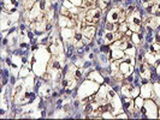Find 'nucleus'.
I'll use <instances>...</instances> for the list:
<instances>
[{
    "label": "nucleus",
    "mask_w": 160,
    "mask_h": 120,
    "mask_svg": "<svg viewBox=\"0 0 160 120\" xmlns=\"http://www.w3.org/2000/svg\"><path fill=\"white\" fill-rule=\"evenodd\" d=\"M52 58L48 47H40L35 53L30 52V63H32V71L40 77L45 72H47L48 63Z\"/></svg>",
    "instance_id": "1"
},
{
    "label": "nucleus",
    "mask_w": 160,
    "mask_h": 120,
    "mask_svg": "<svg viewBox=\"0 0 160 120\" xmlns=\"http://www.w3.org/2000/svg\"><path fill=\"white\" fill-rule=\"evenodd\" d=\"M99 88H100V84L98 82L86 78L82 80L81 84H78V87H77V98L82 100L83 97L94 95L99 90Z\"/></svg>",
    "instance_id": "2"
},
{
    "label": "nucleus",
    "mask_w": 160,
    "mask_h": 120,
    "mask_svg": "<svg viewBox=\"0 0 160 120\" xmlns=\"http://www.w3.org/2000/svg\"><path fill=\"white\" fill-rule=\"evenodd\" d=\"M101 17H102V11L98 6L90 7L86 10V18L83 21L82 25H99L101 23Z\"/></svg>",
    "instance_id": "3"
},
{
    "label": "nucleus",
    "mask_w": 160,
    "mask_h": 120,
    "mask_svg": "<svg viewBox=\"0 0 160 120\" xmlns=\"http://www.w3.org/2000/svg\"><path fill=\"white\" fill-rule=\"evenodd\" d=\"M158 109L159 106L155 103L153 98H147L144 100L143 107L141 108L142 118H148V119H158Z\"/></svg>",
    "instance_id": "4"
},
{
    "label": "nucleus",
    "mask_w": 160,
    "mask_h": 120,
    "mask_svg": "<svg viewBox=\"0 0 160 120\" xmlns=\"http://www.w3.org/2000/svg\"><path fill=\"white\" fill-rule=\"evenodd\" d=\"M95 101L99 103L105 104L110 102V97H108V84L107 83H102L100 84V88L96 91L95 94Z\"/></svg>",
    "instance_id": "5"
},
{
    "label": "nucleus",
    "mask_w": 160,
    "mask_h": 120,
    "mask_svg": "<svg viewBox=\"0 0 160 120\" xmlns=\"http://www.w3.org/2000/svg\"><path fill=\"white\" fill-rule=\"evenodd\" d=\"M108 111L112 112L114 114V117L119 113L124 112V108H123V101H122V97L118 94L113 97L112 100L108 102Z\"/></svg>",
    "instance_id": "6"
},
{
    "label": "nucleus",
    "mask_w": 160,
    "mask_h": 120,
    "mask_svg": "<svg viewBox=\"0 0 160 120\" xmlns=\"http://www.w3.org/2000/svg\"><path fill=\"white\" fill-rule=\"evenodd\" d=\"M120 7L122 6H116L112 5L111 8L107 11L106 13V22H110V23H118L119 22V17H120Z\"/></svg>",
    "instance_id": "7"
},
{
    "label": "nucleus",
    "mask_w": 160,
    "mask_h": 120,
    "mask_svg": "<svg viewBox=\"0 0 160 120\" xmlns=\"http://www.w3.org/2000/svg\"><path fill=\"white\" fill-rule=\"evenodd\" d=\"M154 69H155V67L151 66V65L148 64V63H146V61L141 63V64L137 65L136 67H135V70H137V71H138V73H140V76H141V77L147 78V79H149V80H151L152 70H154Z\"/></svg>",
    "instance_id": "8"
},
{
    "label": "nucleus",
    "mask_w": 160,
    "mask_h": 120,
    "mask_svg": "<svg viewBox=\"0 0 160 120\" xmlns=\"http://www.w3.org/2000/svg\"><path fill=\"white\" fill-rule=\"evenodd\" d=\"M49 83H52V82H49ZM49 83H42V85L40 87L39 89V91H38V95L42 97L45 101H49L51 98H52V93H53V88H52V85L49 84Z\"/></svg>",
    "instance_id": "9"
},
{
    "label": "nucleus",
    "mask_w": 160,
    "mask_h": 120,
    "mask_svg": "<svg viewBox=\"0 0 160 120\" xmlns=\"http://www.w3.org/2000/svg\"><path fill=\"white\" fill-rule=\"evenodd\" d=\"M140 96L143 97L144 100H147V98H154L157 96L155 93H154V90H153L152 82H148V83H146V84L140 87Z\"/></svg>",
    "instance_id": "10"
},
{
    "label": "nucleus",
    "mask_w": 160,
    "mask_h": 120,
    "mask_svg": "<svg viewBox=\"0 0 160 120\" xmlns=\"http://www.w3.org/2000/svg\"><path fill=\"white\" fill-rule=\"evenodd\" d=\"M123 108L129 114V119L132 118V113L135 112V101L132 97H122Z\"/></svg>",
    "instance_id": "11"
},
{
    "label": "nucleus",
    "mask_w": 160,
    "mask_h": 120,
    "mask_svg": "<svg viewBox=\"0 0 160 120\" xmlns=\"http://www.w3.org/2000/svg\"><path fill=\"white\" fill-rule=\"evenodd\" d=\"M127 23L136 24V25H142V16H141L138 8H136L134 12H131V13L127 15Z\"/></svg>",
    "instance_id": "12"
},
{
    "label": "nucleus",
    "mask_w": 160,
    "mask_h": 120,
    "mask_svg": "<svg viewBox=\"0 0 160 120\" xmlns=\"http://www.w3.org/2000/svg\"><path fill=\"white\" fill-rule=\"evenodd\" d=\"M75 29H71V28H62L59 29V34H60V39L64 41V43L69 42V41L73 40V36H75Z\"/></svg>",
    "instance_id": "13"
},
{
    "label": "nucleus",
    "mask_w": 160,
    "mask_h": 120,
    "mask_svg": "<svg viewBox=\"0 0 160 120\" xmlns=\"http://www.w3.org/2000/svg\"><path fill=\"white\" fill-rule=\"evenodd\" d=\"M98 32L96 25H82V34L84 37L88 39H94Z\"/></svg>",
    "instance_id": "14"
},
{
    "label": "nucleus",
    "mask_w": 160,
    "mask_h": 120,
    "mask_svg": "<svg viewBox=\"0 0 160 120\" xmlns=\"http://www.w3.org/2000/svg\"><path fill=\"white\" fill-rule=\"evenodd\" d=\"M119 72L124 76V77L130 76V74H132V73L135 72V66H132L131 64H129V63H127V61L122 60L120 66H119Z\"/></svg>",
    "instance_id": "15"
},
{
    "label": "nucleus",
    "mask_w": 160,
    "mask_h": 120,
    "mask_svg": "<svg viewBox=\"0 0 160 120\" xmlns=\"http://www.w3.org/2000/svg\"><path fill=\"white\" fill-rule=\"evenodd\" d=\"M86 78L92 79V80H95V82H98L99 84L105 83V77L100 73V71H99V70H96V69H92V70L88 72V74H87V77H86Z\"/></svg>",
    "instance_id": "16"
},
{
    "label": "nucleus",
    "mask_w": 160,
    "mask_h": 120,
    "mask_svg": "<svg viewBox=\"0 0 160 120\" xmlns=\"http://www.w3.org/2000/svg\"><path fill=\"white\" fill-rule=\"evenodd\" d=\"M107 56L110 58V60L112 61V60H118V59H123L124 56H125V53H124V50H122V49H118V48H113L112 50L107 54Z\"/></svg>",
    "instance_id": "17"
},
{
    "label": "nucleus",
    "mask_w": 160,
    "mask_h": 120,
    "mask_svg": "<svg viewBox=\"0 0 160 120\" xmlns=\"http://www.w3.org/2000/svg\"><path fill=\"white\" fill-rule=\"evenodd\" d=\"M35 77H38V76H36V74L32 71V72H30V74H29L28 77L23 78L27 89H29V90H34V87H35Z\"/></svg>",
    "instance_id": "18"
},
{
    "label": "nucleus",
    "mask_w": 160,
    "mask_h": 120,
    "mask_svg": "<svg viewBox=\"0 0 160 120\" xmlns=\"http://www.w3.org/2000/svg\"><path fill=\"white\" fill-rule=\"evenodd\" d=\"M134 83H128V84H123L120 85V91L119 94L122 95V97H130V93H131V89L134 88Z\"/></svg>",
    "instance_id": "19"
},
{
    "label": "nucleus",
    "mask_w": 160,
    "mask_h": 120,
    "mask_svg": "<svg viewBox=\"0 0 160 120\" xmlns=\"http://www.w3.org/2000/svg\"><path fill=\"white\" fill-rule=\"evenodd\" d=\"M96 6L100 8L102 12H105L106 10H110L112 6V0H98Z\"/></svg>",
    "instance_id": "20"
},
{
    "label": "nucleus",
    "mask_w": 160,
    "mask_h": 120,
    "mask_svg": "<svg viewBox=\"0 0 160 120\" xmlns=\"http://www.w3.org/2000/svg\"><path fill=\"white\" fill-rule=\"evenodd\" d=\"M70 22V18L66 16H63V15H59L58 17V19H57V25H58V28L59 29H62V28H66L68 26V24Z\"/></svg>",
    "instance_id": "21"
},
{
    "label": "nucleus",
    "mask_w": 160,
    "mask_h": 120,
    "mask_svg": "<svg viewBox=\"0 0 160 120\" xmlns=\"http://www.w3.org/2000/svg\"><path fill=\"white\" fill-rule=\"evenodd\" d=\"M8 106H10V102H8V98L6 97L5 98V96H1V118H5V114L8 113Z\"/></svg>",
    "instance_id": "22"
},
{
    "label": "nucleus",
    "mask_w": 160,
    "mask_h": 120,
    "mask_svg": "<svg viewBox=\"0 0 160 120\" xmlns=\"http://www.w3.org/2000/svg\"><path fill=\"white\" fill-rule=\"evenodd\" d=\"M104 29L106 31L117 32L118 31V23H110V22H106V21H105Z\"/></svg>",
    "instance_id": "23"
},
{
    "label": "nucleus",
    "mask_w": 160,
    "mask_h": 120,
    "mask_svg": "<svg viewBox=\"0 0 160 120\" xmlns=\"http://www.w3.org/2000/svg\"><path fill=\"white\" fill-rule=\"evenodd\" d=\"M29 32V26L25 23H21L19 24V28H18V36L19 37H24L27 36Z\"/></svg>",
    "instance_id": "24"
},
{
    "label": "nucleus",
    "mask_w": 160,
    "mask_h": 120,
    "mask_svg": "<svg viewBox=\"0 0 160 120\" xmlns=\"http://www.w3.org/2000/svg\"><path fill=\"white\" fill-rule=\"evenodd\" d=\"M30 72H32V69H29L27 65H23V66L21 67V70H19L18 78H25V77H28V76L30 74Z\"/></svg>",
    "instance_id": "25"
},
{
    "label": "nucleus",
    "mask_w": 160,
    "mask_h": 120,
    "mask_svg": "<svg viewBox=\"0 0 160 120\" xmlns=\"http://www.w3.org/2000/svg\"><path fill=\"white\" fill-rule=\"evenodd\" d=\"M146 50L151 52V53H153V54H159L160 53V43H158V42L151 43V45H148V48H147Z\"/></svg>",
    "instance_id": "26"
},
{
    "label": "nucleus",
    "mask_w": 160,
    "mask_h": 120,
    "mask_svg": "<svg viewBox=\"0 0 160 120\" xmlns=\"http://www.w3.org/2000/svg\"><path fill=\"white\" fill-rule=\"evenodd\" d=\"M38 0H22V8L23 10H32Z\"/></svg>",
    "instance_id": "27"
},
{
    "label": "nucleus",
    "mask_w": 160,
    "mask_h": 120,
    "mask_svg": "<svg viewBox=\"0 0 160 120\" xmlns=\"http://www.w3.org/2000/svg\"><path fill=\"white\" fill-rule=\"evenodd\" d=\"M122 60L123 59H118V60H112L111 61V64H110V67H111V71L113 72H118L119 71V66H120V63H122Z\"/></svg>",
    "instance_id": "28"
},
{
    "label": "nucleus",
    "mask_w": 160,
    "mask_h": 120,
    "mask_svg": "<svg viewBox=\"0 0 160 120\" xmlns=\"http://www.w3.org/2000/svg\"><path fill=\"white\" fill-rule=\"evenodd\" d=\"M134 101H135V109H140V111H141V108L143 107V104H144V98L138 95L137 97L134 98Z\"/></svg>",
    "instance_id": "29"
},
{
    "label": "nucleus",
    "mask_w": 160,
    "mask_h": 120,
    "mask_svg": "<svg viewBox=\"0 0 160 120\" xmlns=\"http://www.w3.org/2000/svg\"><path fill=\"white\" fill-rule=\"evenodd\" d=\"M124 53H125V55L132 56V58H136V55H137V47L132 46V47H130V48H127V49L124 50Z\"/></svg>",
    "instance_id": "30"
},
{
    "label": "nucleus",
    "mask_w": 160,
    "mask_h": 120,
    "mask_svg": "<svg viewBox=\"0 0 160 120\" xmlns=\"http://www.w3.org/2000/svg\"><path fill=\"white\" fill-rule=\"evenodd\" d=\"M111 50H112V48H111V45H106V43H102L101 46H99V52H100V53L108 54Z\"/></svg>",
    "instance_id": "31"
},
{
    "label": "nucleus",
    "mask_w": 160,
    "mask_h": 120,
    "mask_svg": "<svg viewBox=\"0 0 160 120\" xmlns=\"http://www.w3.org/2000/svg\"><path fill=\"white\" fill-rule=\"evenodd\" d=\"M129 30V24L127 22H123V23L118 24V31L122 34H125Z\"/></svg>",
    "instance_id": "32"
},
{
    "label": "nucleus",
    "mask_w": 160,
    "mask_h": 120,
    "mask_svg": "<svg viewBox=\"0 0 160 120\" xmlns=\"http://www.w3.org/2000/svg\"><path fill=\"white\" fill-rule=\"evenodd\" d=\"M140 87L141 85H134V88L131 89V93H130V97L135 98V97L140 95Z\"/></svg>",
    "instance_id": "33"
},
{
    "label": "nucleus",
    "mask_w": 160,
    "mask_h": 120,
    "mask_svg": "<svg viewBox=\"0 0 160 120\" xmlns=\"http://www.w3.org/2000/svg\"><path fill=\"white\" fill-rule=\"evenodd\" d=\"M153 90H154L155 95L160 97V80H157L153 83Z\"/></svg>",
    "instance_id": "34"
},
{
    "label": "nucleus",
    "mask_w": 160,
    "mask_h": 120,
    "mask_svg": "<svg viewBox=\"0 0 160 120\" xmlns=\"http://www.w3.org/2000/svg\"><path fill=\"white\" fill-rule=\"evenodd\" d=\"M101 118H102V119H116V118H114V114H113L112 112H110V111H105V112H102Z\"/></svg>",
    "instance_id": "35"
},
{
    "label": "nucleus",
    "mask_w": 160,
    "mask_h": 120,
    "mask_svg": "<svg viewBox=\"0 0 160 120\" xmlns=\"http://www.w3.org/2000/svg\"><path fill=\"white\" fill-rule=\"evenodd\" d=\"M144 42H146V43H148V45H151V43H154V42H155V41H154V35L146 34V36H144Z\"/></svg>",
    "instance_id": "36"
},
{
    "label": "nucleus",
    "mask_w": 160,
    "mask_h": 120,
    "mask_svg": "<svg viewBox=\"0 0 160 120\" xmlns=\"http://www.w3.org/2000/svg\"><path fill=\"white\" fill-rule=\"evenodd\" d=\"M62 5H63L64 7L68 8V10H70V8H72V7H73V6H75V5L72 4L71 1H69V0H64V1L62 2Z\"/></svg>",
    "instance_id": "37"
},
{
    "label": "nucleus",
    "mask_w": 160,
    "mask_h": 120,
    "mask_svg": "<svg viewBox=\"0 0 160 120\" xmlns=\"http://www.w3.org/2000/svg\"><path fill=\"white\" fill-rule=\"evenodd\" d=\"M114 118H116V119H129V114L125 112H122V113H119V114H117Z\"/></svg>",
    "instance_id": "38"
},
{
    "label": "nucleus",
    "mask_w": 160,
    "mask_h": 120,
    "mask_svg": "<svg viewBox=\"0 0 160 120\" xmlns=\"http://www.w3.org/2000/svg\"><path fill=\"white\" fill-rule=\"evenodd\" d=\"M136 6L132 4V5H129V6H127L125 7V12H127V15H129V13H131V12H134L135 10H136Z\"/></svg>",
    "instance_id": "39"
},
{
    "label": "nucleus",
    "mask_w": 160,
    "mask_h": 120,
    "mask_svg": "<svg viewBox=\"0 0 160 120\" xmlns=\"http://www.w3.org/2000/svg\"><path fill=\"white\" fill-rule=\"evenodd\" d=\"M95 54H94V52H90V53H89L88 54V56H87V59H88V60H90V61H94V60H95Z\"/></svg>",
    "instance_id": "40"
},
{
    "label": "nucleus",
    "mask_w": 160,
    "mask_h": 120,
    "mask_svg": "<svg viewBox=\"0 0 160 120\" xmlns=\"http://www.w3.org/2000/svg\"><path fill=\"white\" fill-rule=\"evenodd\" d=\"M153 100L155 101V103L158 104V106H160V97H159V96H155V97H154Z\"/></svg>",
    "instance_id": "41"
},
{
    "label": "nucleus",
    "mask_w": 160,
    "mask_h": 120,
    "mask_svg": "<svg viewBox=\"0 0 160 120\" xmlns=\"http://www.w3.org/2000/svg\"><path fill=\"white\" fill-rule=\"evenodd\" d=\"M155 71H157V73H158V76L160 77V64L158 65L157 67H155Z\"/></svg>",
    "instance_id": "42"
},
{
    "label": "nucleus",
    "mask_w": 160,
    "mask_h": 120,
    "mask_svg": "<svg viewBox=\"0 0 160 120\" xmlns=\"http://www.w3.org/2000/svg\"><path fill=\"white\" fill-rule=\"evenodd\" d=\"M155 7L158 11H160V1H155Z\"/></svg>",
    "instance_id": "43"
},
{
    "label": "nucleus",
    "mask_w": 160,
    "mask_h": 120,
    "mask_svg": "<svg viewBox=\"0 0 160 120\" xmlns=\"http://www.w3.org/2000/svg\"><path fill=\"white\" fill-rule=\"evenodd\" d=\"M158 119H160V106H159V109H158Z\"/></svg>",
    "instance_id": "44"
},
{
    "label": "nucleus",
    "mask_w": 160,
    "mask_h": 120,
    "mask_svg": "<svg viewBox=\"0 0 160 120\" xmlns=\"http://www.w3.org/2000/svg\"><path fill=\"white\" fill-rule=\"evenodd\" d=\"M51 1H52V2H53V1H58V0H51Z\"/></svg>",
    "instance_id": "45"
},
{
    "label": "nucleus",
    "mask_w": 160,
    "mask_h": 120,
    "mask_svg": "<svg viewBox=\"0 0 160 120\" xmlns=\"http://www.w3.org/2000/svg\"><path fill=\"white\" fill-rule=\"evenodd\" d=\"M154 1H160V0H154Z\"/></svg>",
    "instance_id": "46"
},
{
    "label": "nucleus",
    "mask_w": 160,
    "mask_h": 120,
    "mask_svg": "<svg viewBox=\"0 0 160 120\" xmlns=\"http://www.w3.org/2000/svg\"><path fill=\"white\" fill-rule=\"evenodd\" d=\"M123 1H124V0H123Z\"/></svg>",
    "instance_id": "47"
},
{
    "label": "nucleus",
    "mask_w": 160,
    "mask_h": 120,
    "mask_svg": "<svg viewBox=\"0 0 160 120\" xmlns=\"http://www.w3.org/2000/svg\"><path fill=\"white\" fill-rule=\"evenodd\" d=\"M159 54H160V53H159Z\"/></svg>",
    "instance_id": "48"
},
{
    "label": "nucleus",
    "mask_w": 160,
    "mask_h": 120,
    "mask_svg": "<svg viewBox=\"0 0 160 120\" xmlns=\"http://www.w3.org/2000/svg\"><path fill=\"white\" fill-rule=\"evenodd\" d=\"M112 1H113V0H112Z\"/></svg>",
    "instance_id": "49"
}]
</instances>
